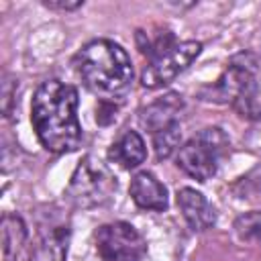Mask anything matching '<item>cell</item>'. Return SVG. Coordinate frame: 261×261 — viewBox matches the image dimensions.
<instances>
[{"label":"cell","mask_w":261,"mask_h":261,"mask_svg":"<svg viewBox=\"0 0 261 261\" xmlns=\"http://www.w3.org/2000/svg\"><path fill=\"white\" fill-rule=\"evenodd\" d=\"M228 153V139L220 128H204L192 137L177 151V165L194 179L206 181L216 169L218 161Z\"/></svg>","instance_id":"4"},{"label":"cell","mask_w":261,"mask_h":261,"mask_svg":"<svg viewBox=\"0 0 261 261\" xmlns=\"http://www.w3.org/2000/svg\"><path fill=\"white\" fill-rule=\"evenodd\" d=\"M14 94H16V82L6 77L2 82V112L8 118L12 112V102H14Z\"/></svg>","instance_id":"15"},{"label":"cell","mask_w":261,"mask_h":261,"mask_svg":"<svg viewBox=\"0 0 261 261\" xmlns=\"http://www.w3.org/2000/svg\"><path fill=\"white\" fill-rule=\"evenodd\" d=\"M179 141H181V130H179V122L159 130L153 135V147H155V155L157 159H167L171 157L177 149H179Z\"/></svg>","instance_id":"13"},{"label":"cell","mask_w":261,"mask_h":261,"mask_svg":"<svg viewBox=\"0 0 261 261\" xmlns=\"http://www.w3.org/2000/svg\"><path fill=\"white\" fill-rule=\"evenodd\" d=\"M69 245V228L65 224L43 226L37 245L33 247L31 261H65Z\"/></svg>","instance_id":"11"},{"label":"cell","mask_w":261,"mask_h":261,"mask_svg":"<svg viewBox=\"0 0 261 261\" xmlns=\"http://www.w3.org/2000/svg\"><path fill=\"white\" fill-rule=\"evenodd\" d=\"M43 4L51 10H75L84 4V0H43Z\"/></svg>","instance_id":"16"},{"label":"cell","mask_w":261,"mask_h":261,"mask_svg":"<svg viewBox=\"0 0 261 261\" xmlns=\"http://www.w3.org/2000/svg\"><path fill=\"white\" fill-rule=\"evenodd\" d=\"M98 114H96V118H98V122L100 124H104V116H108V122H112L114 118H116V106L114 104H110V102H100V106H98V110H96Z\"/></svg>","instance_id":"17"},{"label":"cell","mask_w":261,"mask_h":261,"mask_svg":"<svg viewBox=\"0 0 261 261\" xmlns=\"http://www.w3.org/2000/svg\"><path fill=\"white\" fill-rule=\"evenodd\" d=\"M31 120L41 145L51 153L75 151L82 143L77 90L59 80L43 82L31 106Z\"/></svg>","instance_id":"1"},{"label":"cell","mask_w":261,"mask_h":261,"mask_svg":"<svg viewBox=\"0 0 261 261\" xmlns=\"http://www.w3.org/2000/svg\"><path fill=\"white\" fill-rule=\"evenodd\" d=\"M114 192L116 177L112 175L108 165L94 155H86L77 163L65 188V200L73 208H96L106 204L114 196Z\"/></svg>","instance_id":"3"},{"label":"cell","mask_w":261,"mask_h":261,"mask_svg":"<svg viewBox=\"0 0 261 261\" xmlns=\"http://www.w3.org/2000/svg\"><path fill=\"white\" fill-rule=\"evenodd\" d=\"M234 232L243 241L261 243V212L259 210H251V212H243L241 216H237Z\"/></svg>","instance_id":"14"},{"label":"cell","mask_w":261,"mask_h":261,"mask_svg":"<svg viewBox=\"0 0 261 261\" xmlns=\"http://www.w3.org/2000/svg\"><path fill=\"white\" fill-rule=\"evenodd\" d=\"M75 67L86 86L100 96L114 98L133 82L130 57L120 45L108 39H96L84 45L75 57Z\"/></svg>","instance_id":"2"},{"label":"cell","mask_w":261,"mask_h":261,"mask_svg":"<svg viewBox=\"0 0 261 261\" xmlns=\"http://www.w3.org/2000/svg\"><path fill=\"white\" fill-rule=\"evenodd\" d=\"M130 198L143 210L163 212L167 208V190L149 171H141L130 179Z\"/></svg>","instance_id":"10"},{"label":"cell","mask_w":261,"mask_h":261,"mask_svg":"<svg viewBox=\"0 0 261 261\" xmlns=\"http://www.w3.org/2000/svg\"><path fill=\"white\" fill-rule=\"evenodd\" d=\"M181 108H184L181 96L175 94V92H169V94L157 98L155 102L147 104L145 108H141L139 120L151 135H155V133L175 124L177 122V114L181 112Z\"/></svg>","instance_id":"8"},{"label":"cell","mask_w":261,"mask_h":261,"mask_svg":"<svg viewBox=\"0 0 261 261\" xmlns=\"http://www.w3.org/2000/svg\"><path fill=\"white\" fill-rule=\"evenodd\" d=\"M110 161L122 165L124 169H133L137 165H141L147 157V147L143 137L137 130H126L108 151Z\"/></svg>","instance_id":"12"},{"label":"cell","mask_w":261,"mask_h":261,"mask_svg":"<svg viewBox=\"0 0 261 261\" xmlns=\"http://www.w3.org/2000/svg\"><path fill=\"white\" fill-rule=\"evenodd\" d=\"M177 206H179L181 216L186 218V222L190 224L192 230L202 232L216 222L214 208L204 198V194H200L194 188H181L177 192Z\"/></svg>","instance_id":"9"},{"label":"cell","mask_w":261,"mask_h":261,"mask_svg":"<svg viewBox=\"0 0 261 261\" xmlns=\"http://www.w3.org/2000/svg\"><path fill=\"white\" fill-rule=\"evenodd\" d=\"M94 239L102 261H143L147 253L143 234L128 222L102 224Z\"/></svg>","instance_id":"5"},{"label":"cell","mask_w":261,"mask_h":261,"mask_svg":"<svg viewBox=\"0 0 261 261\" xmlns=\"http://www.w3.org/2000/svg\"><path fill=\"white\" fill-rule=\"evenodd\" d=\"M2 261H31L33 247L29 245V230L18 214L6 212L2 216Z\"/></svg>","instance_id":"7"},{"label":"cell","mask_w":261,"mask_h":261,"mask_svg":"<svg viewBox=\"0 0 261 261\" xmlns=\"http://www.w3.org/2000/svg\"><path fill=\"white\" fill-rule=\"evenodd\" d=\"M202 51V43L198 41H184L177 43L171 51H167L165 55L149 61V65H145L143 75H141V84L145 88H161L167 82H171L177 73H181Z\"/></svg>","instance_id":"6"}]
</instances>
